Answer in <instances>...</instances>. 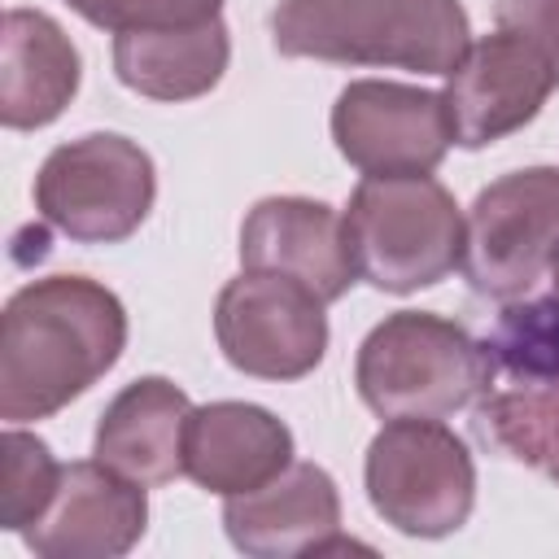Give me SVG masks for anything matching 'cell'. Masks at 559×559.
<instances>
[{"label":"cell","instance_id":"3957f363","mask_svg":"<svg viewBox=\"0 0 559 559\" xmlns=\"http://www.w3.org/2000/svg\"><path fill=\"white\" fill-rule=\"evenodd\" d=\"M493 358L459 323L424 310H397L358 345L354 384L380 419H445L480 397Z\"/></svg>","mask_w":559,"mask_h":559},{"label":"cell","instance_id":"e0dca14e","mask_svg":"<svg viewBox=\"0 0 559 559\" xmlns=\"http://www.w3.org/2000/svg\"><path fill=\"white\" fill-rule=\"evenodd\" d=\"M231 57L223 17L170 31H122L114 39V74L148 100H192L218 87Z\"/></svg>","mask_w":559,"mask_h":559},{"label":"cell","instance_id":"52a82bcc","mask_svg":"<svg viewBox=\"0 0 559 559\" xmlns=\"http://www.w3.org/2000/svg\"><path fill=\"white\" fill-rule=\"evenodd\" d=\"M463 275L511 301L559 266V166H528L476 192L463 218Z\"/></svg>","mask_w":559,"mask_h":559},{"label":"cell","instance_id":"8992f818","mask_svg":"<svg viewBox=\"0 0 559 559\" xmlns=\"http://www.w3.org/2000/svg\"><path fill=\"white\" fill-rule=\"evenodd\" d=\"M367 498L406 537H445L467 524L476 467L441 419H389L367 445Z\"/></svg>","mask_w":559,"mask_h":559},{"label":"cell","instance_id":"4fadbf2b","mask_svg":"<svg viewBox=\"0 0 559 559\" xmlns=\"http://www.w3.org/2000/svg\"><path fill=\"white\" fill-rule=\"evenodd\" d=\"M240 266L306 284L319 301H336L358 280L345 214L310 197H266L240 227Z\"/></svg>","mask_w":559,"mask_h":559},{"label":"cell","instance_id":"277c9868","mask_svg":"<svg viewBox=\"0 0 559 559\" xmlns=\"http://www.w3.org/2000/svg\"><path fill=\"white\" fill-rule=\"evenodd\" d=\"M358 280L384 293L432 288L463 262V214L432 175H367L345 210Z\"/></svg>","mask_w":559,"mask_h":559},{"label":"cell","instance_id":"9c48e42d","mask_svg":"<svg viewBox=\"0 0 559 559\" xmlns=\"http://www.w3.org/2000/svg\"><path fill=\"white\" fill-rule=\"evenodd\" d=\"M332 140L362 175H428L454 144L441 92L358 79L332 105Z\"/></svg>","mask_w":559,"mask_h":559},{"label":"cell","instance_id":"9a60e30c","mask_svg":"<svg viewBox=\"0 0 559 559\" xmlns=\"http://www.w3.org/2000/svg\"><path fill=\"white\" fill-rule=\"evenodd\" d=\"M192 402L162 376L127 384L96 424V459L135 485H170L183 476V437Z\"/></svg>","mask_w":559,"mask_h":559},{"label":"cell","instance_id":"d6986e66","mask_svg":"<svg viewBox=\"0 0 559 559\" xmlns=\"http://www.w3.org/2000/svg\"><path fill=\"white\" fill-rule=\"evenodd\" d=\"M57 485L61 463L52 459V450L35 432L9 424V432L0 437V528L26 533L48 511Z\"/></svg>","mask_w":559,"mask_h":559},{"label":"cell","instance_id":"30bf717a","mask_svg":"<svg viewBox=\"0 0 559 559\" xmlns=\"http://www.w3.org/2000/svg\"><path fill=\"white\" fill-rule=\"evenodd\" d=\"M559 87L555 70L537 48L524 39L493 31L485 39H472L459 66L445 74V114L454 144L485 148L524 122H533L546 105V96Z\"/></svg>","mask_w":559,"mask_h":559},{"label":"cell","instance_id":"7c38bea8","mask_svg":"<svg viewBox=\"0 0 559 559\" xmlns=\"http://www.w3.org/2000/svg\"><path fill=\"white\" fill-rule=\"evenodd\" d=\"M144 485L118 476L100 459H83L61 467L48 511L22 537L39 559H114L144 537Z\"/></svg>","mask_w":559,"mask_h":559},{"label":"cell","instance_id":"ac0fdd59","mask_svg":"<svg viewBox=\"0 0 559 559\" xmlns=\"http://www.w3.org/2000/svg\"><path fill=\"white\" fill-rule=\"evenodd\" d=\"M485 437L515 463L559 480V376L502 389L480 406Z\"/></svg>","mask_w":559,"mask_h":559},{"label":"cell","instance_id":"5b68a950","mask_svg":"<svg viewBox=\"0 0 559 559\" xmlns=\"http://www.w3.org/2000/svg\"><path fill=\"white\" fill-rule=\"evenodd\" d=\"M153 157L114 131L57 144L35 175V210L79 245H118L153 210Z\"/></svg>","mask_w":559,"mask_h":559},{"label":"cell","instance_id":"44dd1931","mask_svg":"<svg viewBox=\"0 0 559 559\" xmlns=\"http://www.w3.org/2000/svg\"><path fill=\"white\" fill-rule=\"evenodd\" d=\"M83 22L105 31H170L218 17L223 0H66Z\"/></svg>","mask_w":559,"mask_h":559},{"label":"cell","instance_id":"7402d4cb","mask_svg":"<svg viewBox=\"0 0 559 559\" xmlns=\"http://www.w3.org/2000/svg\"><path fill=\"white\" fill-rule=\"evenodd\" d=\"M493 17L498 31L537 48L559 79V0H493Z\"/></svg>","mask_w":559,"mask_h":559},{"label":"cell","instance_id":"2e32d148","mask_svg":"<svg viewBox=\"0 0 559 559\" xmlns=\"http://www.w3.org/2000/svg\"><path fill=\"white\" fill-rule=\"evenodd\" d=\"M79 52L39 9H9L0 31V122L9 131L48 127L79 92Z\"/></svg>","mask_w":559,"mask_h":559},{"label":"cell","instance_id":"ba28073f","mask_svg":"<svg viewBox=\"0 0 559 559\" xmlns=\"http://www.w3.org/2000/svg\"><path fill=\"white\" fill-rule=\"evenodd\" d=\"M328 301L306 284L271 271H245L214 301V336L223 358L258 380H301L328 349Z\"/></svg>","mask_w":559,"mask_h":559},{"label":"cell","instance_id":"6da1fadb","mask_svg":"<svg viewBox=\"0 0 559 559\" xmlns=\"http://www.w3.org/2000/svg\"><path fill=\"white\" fill-rule=\"evenodd\" d=\"M127 345L122 301L87 275L17 288L0 319V419H48L83 397Z\"/></svg>","mask_w":559,"mask_h":559},{"label":"cell","instance_id":"5bb4252c","mask_svg":"<svg viewBox=\"0 0 559 559\" xmlns=\"http://www.w3.org/2000/svg\"><path fill=\"white\" fill-rule=\"evenodd\" d=\"M293 463V432L253 402L192 406L183 437V476L231 498L266 485Z\"/></svg>","mask_w":559,"mask_h":559},{"label":"cell","instance_id":"8fae6325","mask_svg":"<svg viewBox=\"0 0 559 559\" xmlns=\"http://www.w3.org/2000/svg\"><path fill=\"white\" fill-rule=\"evenodd\" d=\"M223 528L236 550L258 555V559L367 550L341 537L336 480L314 463H288L266 485L223 498Z\"/></svg>","mask_w":559,"mask_h":559},{"label":"cell","instance_id":"7a4b0ae2","mask_svg":"<svg viewBox=\"0 0 559 559\" xmlns=\"http://www.w3.org/2000/svg\"><path fill=\"white\" fill-rule=\"evenodd\" d=\"M271 39L284 57L450 74L472 26L459 0H280Z\"/></svg>","mask_w":559,"mask_h":559},{"label":"cell","instance_id":"ffe728a7","mask_svg":"<svg viewBox=\"0 0 559 559\" xmlns=\"http://www.w3.org/2000/svg\"><path fill=\"white\" fill-rule=\"evenodd\" d=\"M485 349L511 376L524 380L559 376V293L528 306H511L498 319V332L485 341Z\"/></svg>","mask_w":559,"mask_h":559}]
</instances>
